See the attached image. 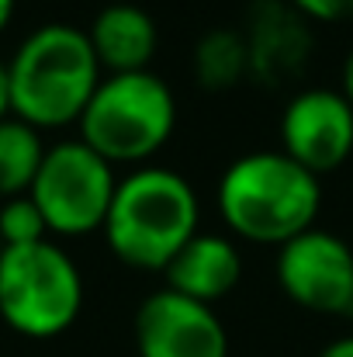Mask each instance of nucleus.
<instances>
[{
    "instance_id": "4468645a",
    "label": "nucleus",
    "mask_w": 353,
    "mask_h": 357,
    "mask_svg": "<svg viewBox=\"0 0 353 357\" xmlns=\"http://www.w3.org/2000/svg\"><path fill=\"white\" fill-rule=\"evenodd\" d=\"M42 132L17 115L0 121V202L28 195L35 184V174L45 160Z\"/></svg>"
},
{
    "instance_id": "4be33fe9",
    "label": "nucleus",
    "mask_w": 353,
    "mask_h": 357,
    "mask_svg": "<svg viewBox=\"0 0 353 357\" xmlns=\"http://www.w3.org/2000/svg\"><path fill=\"white\" fill-rule=\"evenodd\" d=\"M350 316H353V312H350Z\"/></svg>"
},
{
    "instance_id": "ddd939ff",
    "label": "nucleus",
    "mask_w": 353,
    "mask_h": 357,
    "mask_svg": "<svg viewBox=\"0 0 353 357\" xmlns=\"http://www.w3.org/2000/svg\"><path fill=\"white\" fill-rule=\"evenodd\" d=\"M194 77L205 91L226 94L249 77V45L239 28H212L194 49Z\"/></svg>"
},
{
    "instance_id": "dca6fc26",
    "label": "nucleus",
    "mask_w": 353,
    "mask_h": 357,
    "mask_svg": "<svg viewBox=\"0 0 353 357\" xmlns=\"http://www.w3.org/2000/svg\"><path fill=\"white\" fill-rule=\"evenodd\" d=\"M288 7L298 10L305 21H319V24L353 21V0H288Z\"/></svg>"
},
{
    "instance_id": "0eeeda50",
    "label": "nucleus",
    "mask_w": 353,
    "mask_h": 357,
    "mask_svg": "<svg viewBox=\"0 0 353 357\" xmlns=\"http://www.w3.org/2000/svg\"><path fill=\"white\" fill-rule=\"evenodd\" d=\"M277 284L305 312H353V246L329 229H305L277 246Z\"/></svg>"
},
{
    "instance_id": "f3484780",
    "label": "nucleus",
    "mask_w": 353,
    "mask_h": 357,
    "mask_svg": "<svg viewBox=\"0 0 353 357\" xmlns=\"http://www.w3.org/2000/svg\"><path fill=\"white\" fill-rule=\"evenodd\" d=\"M10 115H14V108H10V70L0 59V121L10 119Z\"/></svg>"
},
{
    "instance_id": "f03ea898",
    "label": "nucleus",
    "mask_w": 353,
    "mask_h": 357,
    "mask_svg": "<svg viewBox=\"0 0 353 357\" xmlns=\"http://www.w3.org/2000/svg\"><path fill=\"white\" fill-rule=\"evenodd\" d=\"M101 233L125 267L166 271V264L201 233V198L194 184L170 167H135L118 177Z\"/></svg>"
},
{
    "instance_id": "423d86ee",
    "label": "nucleus",
    "mask_w": 353,
    "mask_h": 357,
    "mask_svg": "<svg viewBox=\"0 0 353 357\" xmlns=\"http://www.w3.org/2000/svg\"><path fill=\"white\" fill-rule=\"evenodd\" d=\"M115 191V167L84 139H66L45 149V160L28 195L42 208L49 233L80 239L104 229Z\"/></svg>"
},
{
    "instance_id": "2eb2a0df",
    "label": "nucleus",
    "mask_w": 353,
    "mask_h": 357,
    "mask_svg": "<svg viewBox=\"0 0 353 357\" xmlns=\"http://www.w3.org/2000/svg\"><path fill=\"white\" fill-rule=\"evenodd\" d=\"M0 239L3 246H28V243L49 239V222L31 195L0 202Z\"/></svg>"
},
{
    "instance_id": "aec40b11",
    "label": "nucleus",
    "mask_w": 353,
    "mask_h": 357,
    "mask_svg": "<svg viewBox=\"0 0 353 357\" xmlns=\"http://www.w3.org/2000/svg\"><path fill=\"white\" fill-rule=\"evenodd\" d=\"M10 17H14V0H0V31L10 24Z\"/></svg>"
},
{
    "instance_id": "a211bd4d",
    "label": "nucleus",
    "mask_w": 353,
    "mask_h": 357,
    "mask_svg": "<svg viewBox=\"0 0 353 357\" xmlns=\"http://www.w3.org/2000/svg\"><path fill=\"white\" fill-rule=\"evenodd\" d=\"M319 357H353V333L333 340V344H326V347L319 351Z\"/></svg>"
},
{
    "instance_id": "1a4fd4ad",
    "label": "nucleus",
    "mask_w": 353,
    "mask_h": 357,
    "mask_svg": "<svg viewBox=\"0 0 353 357\" xmlns=\"http://www.w3.org/2000/svg\"><path fill=\"white\" fill-rule=\"evenodd\" d=\"M281 149L315 177L340 170L353 156V105L343 91H298L281 115Z\"/></svg>"
},
{
    "instance_id": "f257e3e1",
    "label": "nucleus",
    "mask_w": 353,
    "mask_h": 357,
    "mask_svg": "<svg viewBox=\"0 0 353 357\" xmlns=\"http://www.w3.org/2000/svg\"><path fill=\"white\" fill-rule=\"evenodd\" d=\"M215 202L233 239L284 246L315 226L322 212V177L284 149H256L226 167Z\"/></svg>"
},
{
    "instance_id": "7ed1b4c3",
    "label": "nucleus",
    "mask_w": 353,
    "mask_h": 357,
    "mask_svg": "<svg viewBox=\"0 0 353 357\" xmlns=\"http://www.w3.org/2000/svg\"><path fill=\"white\" fill-rule=\"evenodd\" d=\"M7 70L14 115L38 132L77 125L97 84L104 80L87 31L63 21L35 28L14 49Z\"/></svg>"
},
{
    "instance_id": "9b49d317",
    "label": "nucleus",
    "mask_w": 353,
    "mask_h": 357,
    "mask_svg": "<svg viewBox=\"0 0 353 357\" xmlns=\"http://www.w3.org/2000/svg\"><path fill=\"white\" fill-rule=\"evenodd\" d=\"M166 288L215 305L233 295L242 281V253L239 243L226 233H198L170 264H166Z\"/></svg>"
},
{
    "instance_id": "6e6552de",
    "label": "nucleus",
    "mask_w": 353,
    "mask_h": 357,
    "mask_svg": "<svg viewBox=\"0 0 353 357\" xmlns=\"http://www.w3.org/2000/svg\"><path fill=\"white\" fill-rule=\"evenodd\" d=\"M139 357H229V333L215 305L173 288L152 291L132 323Z\"/></svg>"
},
{
    "instance_id": "39448f33",
    "label": "nucleus",
    "mask_w": 353,
    "mask_h": 357,
    "mask_svg": "<svg viewBox=\"0 0 353 357\" xmlns=\"http://www.w3.org/2000/svg\"><path fill=\"white\" fill-rule=\"evenodd\" d=\"M84 312V274L52 239L3 246L0 253V319L28 340L63 337Z\"/></svg>"
},
{
    "instance_id": "412c9836",
    "label": "nucleus",
    "mask_w": 353,
    "mask_h": 357,
    "mask_svg": "<svg viewBox=\"0 0 353 357\" xmlns=\"http://www.w3.org/2000/svg\"><path fill=\"white\" fill-rule=\"evenodd\" d=\"M0 253H3V239H0Z\"/></svg>"
},
{
    "instance_id": "f8f14e48",
    "label": "nucleus",
    "mask_w": 353,
    "mask_h": 357,
    "mask_svg": "<svg viewBox=\"0 0 353 357\" xmlns=\"http://www.w3.org/2000/svg\"><path fill=\"white\" fill-rule=\"evenodd\" d=\"M87 38L104 73L149 70L159 52V28L139 3H108L87 28Z\"/></svg>"
},
{
    "instance_id": "6ab92c4d",
    "label": "nucleus",
    "mask_w": 353,
    "mask_h": 357,
    "mask_svg": "<svg viewBox=\"0 0 353 357\" xmlns=\"http://www.w3.org/2000/svg\"><path fill=\"white\" fill-rule=\"evenodd\" d=\"M340 91H343V98L353 105V49L347 52V59H343V70H340Z\"/></svg>"
},
{
    "instance_id": "20e7f679",
    "label": "nucleus",
    "mask_w": 353,
    "mask_h": 357,
    "mask_svg": "<svg viewBox=\"0 0 353 357\" xmlns=\"http://www.w3.org/2000/svg\"><path fill=\"white\" fill-rule=\"evenodd\" d=\"M80 139L111 167H146L177 128V98L152 70L104 73L77 121Z\"/></svg>"
},
{
    "instance_id": "9d476101",
    "label": "nucleus",
    "mask_w": 353,
    "mask_h": 357,
    "mask_svg": "<svg viewBox=\"0 0 353 357\" xmlns=\"http://www.w3.org/2000/svg\"><path fill=\"white\" fill-rule=\"evenodd\" d=\"M249 45V77L260 84H284L298 77L312 52L305 17L288 0H260L242 28Z\"/></svg>"
}]
</instances>
